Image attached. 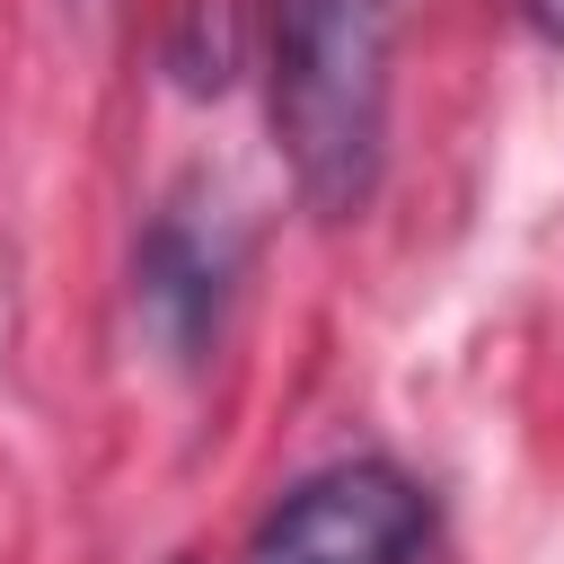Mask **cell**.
<instances>
[{"instance_id": "obj_1", "label": "cell", "mask_w": 564, "mask_h": 564, "mask_svg": "<svg viewBox=\"0 0 564 564\" xmlns=\"http://www.w3.org/2000/svg\"><path fill=\"white\" fill-rule=\"evenodd\" d=\"M388 0H273V132L308 212L344 220L388 150Z\"/></svg>"}, {"instance_id": "obj_2", "label": "cell", "mask_w": 564, "mask_h": 564, "mask_svg": "<svg viewBox=\"0 0 564 564\" xmlns=\"http://www.w3.org/2000/svg\"><path fill=\"white\" fill-rule=\"evenodd\" d=\"M432 511L414 494V476L379 467V458H344L300 476L264 529H256V564H405L423 546Z\"/></svg>"}, {"instance_id": "obj_3", "label": "cell", "mask_w": 564, "mask_h": 564, "mask_svg": "<svg viewBox=\"0 0 564 564\" xmlns=\"http://www.w3.org/2000/svg\"><path fill=\"white\" fill-rule=\"evenodd\" d=\"M229 273H238V229H229V212L176 194V203L150 220L141 273H132L141 326L167 344V361H203V344L220 335V308H229Z\"/></svg>"}, {"instance_id": "obj_4", "label": "cell", "mask_w": 564, "mask_h": 564, "mask_svg": "<svg viewBox=\"0 0 564 564\" xmlns=\"http://www.w3.org/2000/svg\"><path fill=\"white\" fill-rule=\"evenodd\" d=\"M529 18H538V35H555V44H564V0H529Z\"/></svg>"}]
</instances>
